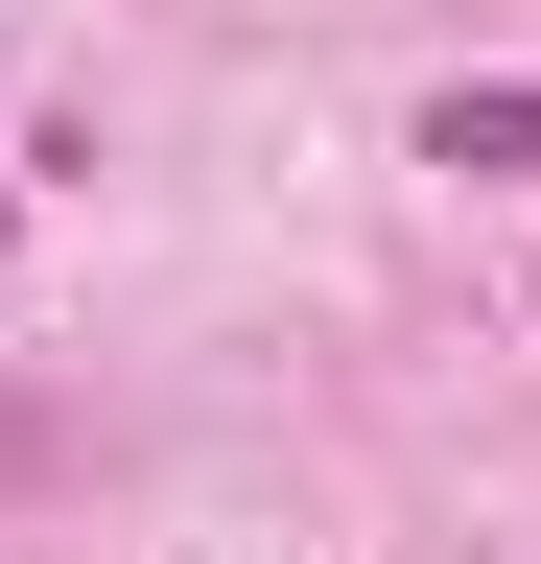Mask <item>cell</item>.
Segmentation results:
<instances>
[{"mask_svg": "<svg viewBox=\"0 0 541 564\" xmlns=\"http://www.w3.org/2000/svg\"><path fill=\"white\" fill-rule=\"evenodd\" d=\"M424 165H470V188H495V165H541V95H447V118H424Z\"/></svg>", "mask_w": 541, "mask_h": 564, "instance_id": "6da1fadb", "label": "cell"}, {"mask_svg": "<svg viewBox=\"0 0 541 564\" xmlns=\"http://www.w3.org/2000/svg\"><path fill=\"white\" fill-rule=\"evenodd\" d=\"M0 470H24V423H0Z\"/></svg>", "mask_w": 541, "mask_h": 564, "instance_id": "7a4b0ae2", "label": "cell"}]
</instances>
